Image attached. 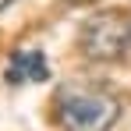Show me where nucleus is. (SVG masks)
Instances as JSON below:
<instances>
[{
	"label": "nucleus",
	"instance_id": "1",
	"mask_svg": "<svg viewBox=\"0 0 131 131\" xmlns=\"http://www.w3.org/2000/svg\"><path fill=\"white\" fill-rule=\"evenodd\" d=\"M121 117V99L103 85L71 82L57 92V121L64 131H110Z\"/></svg>",
	"mask_w": 131,
	"mask_h": 131
},
{
	"label": "nucleus",
	"instance_id": "2",
	"mask_svg": "<svg viewBox=\"0 0 131 131\" xmlns=\"http://www.w3.org/2000/svg\"><path fill=\"white\" fill-rule=\"evenodd\" d=\"M78 50L89 60H121L131 53V14L121 7H106L92 14L78 28Z\"/></svg>",
	"mask_w": 131,
	"mask_h": 131
},
{
	"label": "nucleus",
	"instance_id": "3",
	"mask_svg": "<svg viewBox=\"0 0 131 131\" xmlns=\"http://www.w3.org/2000/svg\"><path fill=\"white\" fill-rule=\"evenodd\" d=\"M50 78V64H46L43 50H14L11 64H7V82L11 85H36Z\"/></svg>",
	"mask_w": 131,
	"mask_h": 131
},
{
	"label": "nucleus",
	"instance_id": "4",
	"mask_svg": "<svg viewBox=\"0 0 131 131\" xmlns=\"http://www.w3.org/2000/svg\"><path fill=\"white\" fill-rule=\"evenodd\" d=\"M7 4H11V0H0V11H4V7H7Z\"/></svg>",
	"mask_w": 131,
	"mask_h": 131
}]
</instances>
